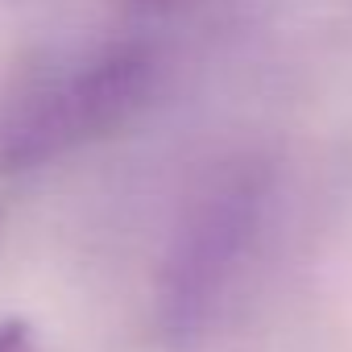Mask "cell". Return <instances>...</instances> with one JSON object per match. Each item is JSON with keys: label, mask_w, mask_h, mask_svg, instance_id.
<instances>
[{"label": "cell", "mask_w": 352, "mask_h": 352, "mask_svg": "<svg viewBox=\"0 0 352 352\" xmlns=\"http://www.w3.org/2000/svg\"><path fill=\"white\" fill-rule=\"evenodd\" d=\"M157 50L112 38L30 67L0 108V170L21 174L124 129L153 96Z\"/></svg>", "instance_id": "1"}, {"label": "cell", "mask_w": 352, "mask_h": 352, "mask_svg": "<svg viewBox=\"0 0 352 352\" xmlns=\"http://www.w3.org/2000/svg\"><path fill=\"white\" fill-rule=\"evenodd\" d=\"M265 204L270 170L253 157L216 166L187 199L153 286L157 331L170 344H195L212 331L253 253Z\"/></svg>", "instance_id": "2"}, {"label": "cell", "mask_w": 352, "mask_h": 352, "mask_svg": "<svg viewBox=\"0 0 352 352\" xmlns=\"http://www.w3.org/2000/svg\"><path fill=\"white\" fill-rule=\"evenodd\" d=\"M0 352H38L34 327L25 319H5L0 323Z\"/></svg>", "instance_id": "3"}]
</instances>
